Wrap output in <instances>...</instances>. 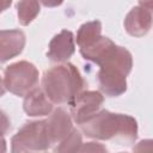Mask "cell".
<instances>
[{"label":"cell","instance_id":"14","mask_svg":"<svg viewBox=\"0 0 153 153\" xmlns=\"http://www.w3.org/2000/svg\"><path fill=\"white\" fill-rule=\"evenodd\" d=\"M82 143V136L76 128H73L71 133L61 140L54 147V152H78Z\"/></svg>","mask_w":153,"mask_h":153},{"label":"cell","instance_id":"9","mask_svg":"<svg viewBox=\"0 0 153 153\" xmlns=\"http://www.w3.org/2000/svg\"><path fill=\"white\" fill-rule=\"evenodd\" d=\"M74 50L75 44L72 31L62 30L51 38L47 56L53 62H66L69 57H72Z\"/></svg>","mask_w":153,"mask_h":153},{"label":"cell","instance_id":"10","mask_svg":"<svg viewBox=\"0 0 153 153\" xmlns=\"http://www.w3.org/2000/svg\"><path fill=\"white\" fill-rule=\"evenodd\" d=\"M25 41L20 30H0V63L18 56L25 47Z\"/></svg>","mask_w":153,"mask_h":153},{"label":"cell","instance_id":"21","mask_svg":"<svg viewBox=\"0 0 153 153\" xmlns=\"http://www.w3.org/2000/svg\"><path fill=\"white\" fill-rule=\"evenodd\" d=\"M5 91H6L5 82H4V79H2L1 75H0V97H2V96L5 94Z\"/></svg>","mask_w":153,"mask_h":153},{"label":"cell","instance_id":"7","mask_svg":"<svg viewBox=\"0 0 153 153\" xmlns=\"http://www.w3.org/2000/svg\"><path fill=\"white\" fill-rule=\"evenodd\" d=\"M49 118L45 121L48 136L51 146L57 145L61 140H63L73 129L72 118L69 114L62 108H57L49 114Z\"/></svg>","mask_w":153,"mask_h":153},{"label":"cell","instance_id":"18","mask_svg":"<svg viewBox=\"0 0 153 153\" xmlns=\"http://www.w3.org/2000/svg\"><path fill=\"white\" fill-rule=\"evenodd\" d=\"M12 4V0H0V13L7 10Z\"/></svg>","mask_w":153,"mask_h":153},{"label":"cell","instance_id":"11","mask_svg":"<svg viewBox=\"0 0 153 153\" xmlns=\"http://www.w3.org/2000/svg\"><path fill=\"white\" fill-rule=\"evenodd\" d=\"M24 97L23 109L29 116H47L53 111V103L45 96L43 90L35 87Z\"/></svg>","mask_w":153,"mask_h":153},{"label":"cell","instance_id":"13","mask_svg":"<svg viewBox=\"0 0 153 153\" xmlns=\"http://www.w3.org/2000/svg\"><path fill=\"white\" fill-rule=\"evenodd\" d=\"M102 35V23L99 20L87 22L82 24L76 33V44L79 48L87 45Z\"/></svg>","mask_w":153,"mask_h":153},{"label":"cell","instance_id":"3","mask_svg":"<svg viewBox=\"0 0 153 153\" xmlns=\"http://www.w3.org/2000/svg\"><path fill=\"white\" fill-rule=\"evenodd\" d=\"M98 84L102 93L118 97L127 91V76L133 67V56L123 47L115 45L98 63Z\"/></svg>","mask_w":153,"mask_h":153},{"label":"cell","instance_id":"20","mask_svg":"<svg viewBox=\"0 0 153 153\" xmlns=\"http://www.w3.org/2000/svg\"><path fill=\"white\" fill-rule=\"evenodd\" d=\"M6 141L4 139V135H0V153L6 152Z\"/></svg>","mask_w":153,"mask_h":153},{"label":"cell","instance_id":"4","mask_svg":"<svg viewBox=\"0 0 153 153\" xmlns=\"http://www.w3.org/2000/svg\"><path fill=\"white\" fill-rule=\"evenodd\" d=\"M51 148L48 136L45 121L26 122L11 140V151L13 153L20 152H42Z\"/></svg>","mask_w":153,"mask_h":153},{"label":"cell","instance_id":"5","mask_svg":"<svg viewBox=\"0 0 153 153\" xmlns=\"http://www.w3.org/2000/svg\"><path fill=\"white\" fill-rule=\"evenodd\" d=\"M38 69L29 61H18L5 69V87L11 93L24 97L38 85Z\"/></svg>","mask_w":153,"mask_h":153},{"label":"cell","instance_id":"15","mask_svg":"<svg viewBox=\"0 0 153 153\" xmlns=\"http://www.w3.org/2000/svg\"><path fill=\"white\" fill-rule=\"evenodd\" d=\"M105 152L106 148L105 146L98 143V142H87V143H81L79 147L78 152Z\"/></svg>","mask_w":153,"mask_h":153},{"label":"cell","instance_id":"8","mask_svg":"<svg viewBox=\"0 0 153 153\" xmlns=\"http://www.w3.org/2000/svg\"><path fill=\"white\" fill-rule=\"evenodd\" d=\"M152 27V11L142 6L133 7L124 19L126 31L134 37H142Z\"/></svg>","mask_w":153,"mask_h":153},{"label":"cell","instance_id":"17","mask_svg":"<svg viewBox=\"0 0 153 153\" xmlns=\"http://www.w3.org/2000/svg\"><path fill=\"white\" fill-rule=\"evenodd\" d=\"M38 1L45 7H57L63 2V0H38Z\"/></svg>","mask_w":153,"mask_h":153},{"label":"cell","instance_id":"1","mask_svg":"<svg viewBox=\"0 0 153 153\" xmlns=\"http://www.w3.org/2000/svg\"><path fill=\"white\" fill-rule=\"evenodd\" d=\"M79 126L87 137L96 140H116L121 145H131L137 137V122L134 117L108 110H99Z\"/></svg>","mask_w":153,"mask_h":153},{"label":"cell","instance_id":"12","mask_svg":"<svg viewBox=\"0 0 153 153\" xmlns=\"http://www.w3.org/2000/svg\"><path fill=\"white\" fill-rule=\"evenodd\" d=\"M39 1L38 0H19L17 4V16L20 25H29L39 13Z\"/></svg>","mask_w":153,"mask_h":153},{"label":"cell","instance_id":"6","mask_svg":"<svg viewBox=\"0 0 153 153\" xmlns=\"http://www.w3.org/2000/svg\"><path fill=\"white\" fill-rule=\"evenodd\" d=\"M104 97L98 91H82L71 103V116L80 124L102 109Z\"/></svg>","mask_w":153,"mask_h":153},{"label":"cell","instance_id":"16","mask_svg":"<svg viewBox=\"0 0 153 153\" xmlns=\"http://www.w3.org/2000/svg\"><path fill=\"white\" fill-rule=\"evenodd\" d=\"M11 129V121L5 111L0 109V135H5Z\"/></svg>","mask_w":153,"mask_h":153},{"label":"cell","instance_id":"19","mask_svg":"<svg viewBox=\"0 0 153 153\" xmlns=\"http://www.w3.org/2000/svg\"><path fill=\"white\" fill-rule=\"evenodd\" d=\"M139 4H140V6L152 11V0H139Z\"/></svg>","mask_w":153,"mask_h":153},{"label":"cell","instance_id":"2","mask_svg":"<svg viewBox=\"0 0 153 153\" xmlns=\"http://www.w3.org/2000/svg\"><path fill=\"white\" fill-rule=\"evenodd\" d=\"M85 86L86 82L78 68L68 62L49 68L42 78L43 92L55 104H69Z\"/></svg>","mask_w":153,"mask_h":153}]
</instances>
